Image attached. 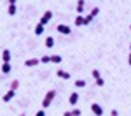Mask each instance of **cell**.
Here are the masks:
<instances>
[{
    "instance_id": "20",
    "label": "cell",
    "mask_w": 131,
    "mask_h": 116,
    "mask_svg": "<svg viewBox=\"0 0 131 116\" xmlns=\"http://www.w3.org/2000/svg\"><path fill=\"white\" fill-rule=\"evenodd\" d=\"M98 12H100V9H98V7H93V9H91V12H89V16L93 18V20H94V16H96Z\"/></svg>"
},
{
    "instance_id": "21",
    "label": "cell",
    "mask_w": 131,
    "mask_h": 116,
    "mask_svg": "<svg viewBox=\"0 0 131 116\" xmlns=\"http://www.w3.org/2000/svg\"><path fill=\"white\" fill-rule=\"evenodd\" d=\"M49 62H51V56H49V55H44V56L40 58V63H49Z\"/></svg>"
},
{
    "instance_id": "14",
    "label": "cell",
    "mask_w": 131,
    "mask_h": 116,
    "mask_svg": "<svg viewBox=\"0 0 131 116\" xmlns=\"http://www.w3.org/2000/svg\"><path fill=\"white\" fill-rule=\"evenodd\" d=\"M2 72H4V74H9L10 72V63H4V65H2Z\"/></svg>"
},
{
    "instance_id": "24",
    "label": "cell",
    "mask_w": 131,
    "mask_h": 116,
    "mask_svg": "<svg viewBox=\"0 0 131 116\" xmlns=\"http://www.w3.org/2000/svg\"><path fill=\"white\" fill-rule=\"evenodd\" d=\"M84 18H86V23H88V25H89V23H91V21H93V18H91V16H89V14H88V16H84Z\"/></svg>"
},
{
    "instance_id": "25",
    "label": "cell",
    "mask_w": 131,
    "mask_h": 116,
    "mask_svg": "<svg viewBox=\"0 0 131 116\" xmlns=\"http://www.w3.org/2000/svg\"><path fill=\"white\" fill-rule=\"evenodd\" d=\"M35 116H46V113H44V109H40V111H39V113H37Z\"/></svg>"
},
{
    "instance_id": "3",
    "label": "cell",
    "mask_w": 131,
    "mask_h": 116,
    "mask_svg": "<svg viewBox=\"0 0 131 116\" xmlns=\"http://www.w3.org/2000/svg\"><path fill=\"white\" fill-rule=\"evenodd\" d=\"M93 77H94V81H96V84H98V86H103V84H105V81L101 79V74H100V70H98V69H93Z\"/></svg>"
},
{
    "instance_id": "27",
    "label": "cell",
    "mask_w": 131,
    "mask_h": 116,
    "mask_svg": "<svg viewBox=\"0 0 131 116\" xmlns=\"http://www.w3.org/2000/svg\"><path fill=\"white\" fill-rule=\"evenodd\" d=\"M10 4H16V0H9V5Z\"/></svg>"
},
{
    "instance_id": "1",
    "label": "cell",
    "mask_w": 131,
    "mask_h": 116,
    "mask_svg": "<svg viewBox=\"0 0 131 116\" xmlns=\"http://www.w3.org/2000/svg\"><path fill=\"white\" fill-rule=\"evenodd\" d=\"M54 97H56V92H54V90H49V92L46 93V97H44V100H42V107H49Z\"/></svg>"
},
{
    "instance_id": "9",
    "label": "cell",
    "mask_w": 131,
    "mask_h": 116,
    "mask_svg": "<svg viewBox=\"0 0 131 116\" xmlns=\"http://www.w3.org/2000/svg\"><path fill=\"white\" fill-rule=\"evenodd\" d=\"M68 102H70V105H75L77 102H79V93H75V92H73V93L70 95V99H68Z\"/></svg>"
},
{
    "instance_id": "6",
    "label": "cell",
    "mask_w": 131,
    "mask_h": 116,
    "mask_svg": "<svg viewBox=\"0 0 131 116\" xmlns=\"http://www.w3.org/2000/svg\"><path fill=\"white\" fill-rule=\"evenodd\" d=\"M58 32L68 35V33H70V26H68V25H58Z\"/></svg>"
},
{
    "instance_id": "23",
    "label": "cell",
    "mask_w": 131,
    "mask_h": 116,
    "mask_svg": "<svg viewBox=\"0 0 131 116\" xmlns=\"http://www.w3.org/2000/svg\"><path fill=\"white\" fill-rule=\"evenodd\" d=\"M110 116H119V111H117V109H112V113H110Z\"/></svg>"
},
{
    "instance_id": "12",
    "label": "cell",
    "mask_w": 131,
    "mask_h": 116,
    "mask_svg": "<svg viewBox=\"0 0 131 116\" xmlns=\"http://www.w3.org/2000/svg\"><path fill=\"white\" fill-rule=\"evenodd\" d=\"M75 25H77V26H81V25H88V23H86V18H84V16H77V18H75Z\"/></svg>"
},
{
    "instance_id": "30",
    "label": "cell",
    "mask_w": 131,
    "mask_h": 116,
    "mask_svg": "<svg viewBox=\"0 0 131 116\" xmlns=\"http://www.w3.org/2000/svg\"><path fill=\"white\" fill-rule=\"evenodd\" d=\"M129 28H131V25H129Z\"/></svg>"
},
{
    "instance_id": "16",
    "label": "cell",
    "mask_w": 131,
    "mask_h": 116,
    "mask_svg": "<svg viewBox=\"0 0 131 116\" xmlns=\"http://www.w3.org/2000/svg\"><path fill=\"white\" fill-rule=\"evenodd\" d=\"M42 33H44V26L42 25H37L35 26V35H42Z\"/></svg>"
},
{
    "instance_id": "22",
    "label": "cell",
    "mask_w": 131,
    "mask_h": 116,
    "mask_svg": "<svg viewBox=\"0 0 131 116\" xmlns=\"http://www.w3.org/2000/svg\"><path fill=\"white\" fill-rule=\"evenodd\" d=\"M75 86H77V88H82V86H86V81H84V79H77V81H75Z\"/></svg>"
},
{
    "instance_id": "8",
    "label": "cell",
    "mask_w": 131,
    "mask_h": 116,
    "mask_svg": "<svg viewBox=\"0 0 131 116\" xmlns=\"http://www.w3.org/2000/svg\"><path fill=\"white\" fill-rule=\"evenodd\" d=\"M14 95H16V92H14V90H9L7 93L4 95V97H2V100H4V102H9V100L12 99V97H14Z\"/></svg>"
},
{
    "instance_id": "4",
    "label": "cell",
    "mask_w": 131,
    "mask_h": 116,
    "mask_svg": "<svg viewBox=\"0 0 131 116\" xmlns=\"http://www.w3.org/2000/svg\"><path fill=\"white\" fill-rule=\"evenodd\" d=\"M91 111L94 116H103V107L100 104H91Z\"/></svg>"
},
{
    "instance_id": "2",
    "label": "cell",
    "mask_w": 131,
    "mask_h": 116,
    "mask_svg": "<svg viewBox=\"0 0 131 116\" xmlns=\"http://www.w3.org/2000/svg\"><path fill=\"white\" fill-rule=\"evenodd\" d=\"M51 18H52V11H46V12L42 14V18H40V21H39V25L46 26V25L51 21Z\"/></svg>"
},
{
    "instance_id": "10",
    "label": "cell",
    "mask_w": 131,
    "mask_h": 116,
    "mask_svg": "<svg viewBox=\"0 0 131 116\" xmlns=\"http://www.w3.org/2000/svg\"><path fill=\"white\" fill-rule=\"evenodd\" d=\"M2 58H4V63H9V62H10V51H9V49H4V53H2Z\"/></svg>"
},
{
    "instance_id": "17",
    "label": "cell",
    "mask_w": 131,
    "mask_h": 116,
    "mask_svg": "<svg viewBox=\"0 0 131 116\" xmlns=\"http://www.w3.org/2000/svg\"><path fill=\"white\" fill-rule=\"evenodd\" d=\"M51 62H52V63H60L61 62V56H60V55H52V56H51Z\"/></svg>"
},
{
    "instance_id": "19",
    "label": "cell",
    "mask_w": 131,
    "mask_h": 116,
    "mask_svg": "<svg viewBox=\"0 0 131 116\" xmlns=\"http://www.w3.org/2000/svg\"><path fill=\"white\" fill-rule=\"evenodd\" d=\"M18 86H19V81H18V79H14V81L10 83V90H14V92H16V90H18Z\"/></svg>"
},
{
    "instance_id": "13",
    "label": "cell",
    "mask_w": 131,
    "mask_h": 116,
    "mask_svg": "<svg viewBox=\"0 0 131 116\" xmlns=\"http://www.w3.org/2000/svg\"><path fill=\"white\" fill-rule=\"evenodd\" d=\"M56 74H58V77H61V79H70V74L65 72V70H61V69H60Z\"/></svg>"
},
{
    "instance_id": "28",
    "label": "cell",
    "mask_w": 131,
    "mask_h": 116,
    "mask_svg": "<svg viewBox=\"0 0 131 116\" xmlns=\"http://www.w3.org/2000/svg\"><path fill=\"white\" fill-rule=\"evenodd\" d=\"M129 49H131V44H129Z\"/></svg>"
},
{
    "instance_id": "26",
    "label": "cell",
    "mask_w": 131,
    "mask_h": 116,
    "mask_svg": "<svg viewBox=\"0 0 131 116\" xmlns=\"http://www.w3.org/2000/svg\"><path fill=\"white\" fill-rule=\"evenodd\" d=\"M128 63L131 65V51H129V56H128Z\"/></svg>"
},
{
    "instance_id": "29",
    "label": "cell",
    "mask_w": 131,
    "mask_h": 116,
    "mask_svg": "<svg viewBox=\"0 0 131 116\" xmlns=\"http://www.w3.org/2000/svg\"><path fill=\"white\" fill-rule=\"evenodd\" d=\"M21 116H25V114H21Z\"/></svg>"
},
{
    "instance_id": "15",
    "label": "cell",
    "mask_w": 131,
    "mask_h": 116,
    "mask_svg": "<svg viewBox=\"0 0 131 116\" xmlns=\"http://www.w3.org/2000/svg\"><path fill=\"white\" fill-rule=\"evenodd\" d=\"M7 12H9L10 16H14V14H16V4H10L9 9H7Z\"/></svg>"
},
{
    "instance_id": "18",
    "label": "cell",
    "mask_w": 131,
    "mask_h": 116,
    "mask_svg": "<svg viewBox=\"0 0 131 116\" xmlns=\"http://www.w3.org/2000/svg\"><path fill=\"white\" fill-rule=\"evenodd\" d=\"M46 46H47V48H52V46H54V39H52V37H47V39H46Z\"/></svg>"
},
{
    "instance_id": "5",
    "label": "cell",
    "mask_w": 131,
    "mask_h": 116,
    "mask_svg": "<svg viewBox=\"0 0 131 116\" xmlns=\"http://www.w3.org/2000/svg\"><path fill=\"white\" fill-rule=\"evenodd\" d=\"M81 109H79V107H75V109H70V111H65V113H63V116H81Z\"/></svg>"
},
{
    "instance_id": "11",
    "label": "cell",
    "mask_w": 131,
    "mask_h": 116,
    "mask_svg": "<svg viewBox=\"0 0 131 116\" xmlns=\"http://www.w3.org/2000/svg\"><path fill=\"white\" fill-rule=\"evenodd\" d=\"M77 12H79V16H82V12H84V0H79L77 2Z\"/></svg>"
},
{
    "instance_id": "7",
    "label": "cell",
    "mask_w": 131,
    "mask_h": 116,
    "mask_svg": "<svg viewBox=\"0 0 131 116\" xmlns=\"http://www.w3.org/2000/svg\"><path fill=\"white\" fill-rule=\"evenodd\" d=\"M39 58H30V60H25V65L26 67H35V65H39Z\"/></svg>"
}]
</instances>
